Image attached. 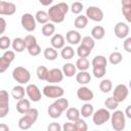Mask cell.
Listing matches in <instances>:
<instances>
[{"instance_id":"obj_57","label":"cell","mask_w":131,"mask_h":131,"mask_svg":"<svg viewBox=\"0 0 131 131\" xmlns=\"http://www.w3.org/2000/svg\"><path fill=\"white\" fill-rule=\"evenodd\" d=\"M0 131H9V127L5 124H0Z\"/></svg>"},{"instance_id":"obj_42","label":"cell","mask_w":131,"mask_h":131,"mask_svg":"<svg viewBox=\"0 0 131 131\" xmlns=\"http://www.w3.org/2000/svg\"><path fill=\"white\" fill-rule=\"evenodd\" d=\"M106 67H93V75L95 78H102L105 75Z\"/></svg>"},{"instance_id":"obj_38","label":"cell","mask_w":131,"mask_h":131,"mask_svg":"<svg viewBox=\"0 0 131 131\" xmlns=\"http://www.w3.org/2000/svg\"><path fill=\"white\" fill-rule=\"evenodd\" d=\"M80 42H81L82 45H84V46H86V47H88L90 49H93L94 46H95V41H94V39L91 36H85V37H83Z\"/></svg>"},{"instance_id":"obj_48","label":"cell","mask_w":131,"mask_h":131,"mask_svg":"<svg viewBox=\"0 0 131 131\" xmlns=\"http://www.w3.org/2000/svg\"><path fill=\"white\" fill-rule=\"evenodd\" d=\"M122 12L128 23L131 21V6H122Z\"/></svg>"},{"instance_id":"obj_15","label":"cell","mask_w":131,"mask_h":131,"mask_svg":"<svg viewBox=\"0 0 131 131\" xmlns=\"http://www.w3.org/2000/svg\"><path fill=\"white\" fill-rule=\"evenodd\" d=\"M51 46L55 49H61L64 46V37L61 34H55L50 40Z\"/></svg>"},{"instance_id":"obj_13","label":"cell","mask_w":131,"mask_h":131,"mask_svg":"<svg viewBox=\"0 0 131 131\" xmlns=\"http://www.w3.org/2000/svg\"><path fill=\"white\" fill-rule=\"evenodd\" d=\"M77 96L80 100L83 101H90L91 99H93V92L92 90H90V88L86 87V86H82L77 90Z\"/></svg>"},{"instance_id":"obj_7","label":"cell","mask_w":131,"mask_h":131,"mask_svg":"<svg viewBox=\"0 0 131 131\" xmlns=\"http://www.w3.org/2000/svg\"><path fill=\"white\" fill-rule=\"evenodd\" d=\"M23 28L28 32H33L36 29V19L31 13H25L20 19Z\"/></svg>"},{"instance_id":"obj_35","label":"cell","mask_w":131,"mask_h":131,"mask_svg":"<svg viewBox=\"0 0 131 131\" xmlns=\"http://www.w3.org/2000/svg\"><path fill=\"white\" fill-rule=\"evenodd\" d=\"M91 51H92V49H90V48L80 44L78 49H77V54L79 55V57H88L90 55Z\"/></svg>"},{"instance_id":"obj_50","label":"cell","mask_w":131,"mask_h":131,"mask_svg":"<svg viewBox=\"0 0 131 131\" xmlns=\"http://www.w3.org/2000/svg\"><path fill=\"white\" fill-rule=\"evenodd\" d=\"M47 129H48V131H60L61 130V127H60V125L58 124V123H51V124H49V126L47 127Z\"/></svg>"},{"instance_id":"obj_8","label":"cell","mask_w":131,"mask_h":131,"mask_svg":"<svg viewBox=\"0 0 131 131\" xmlns=\"http://www.w3.org/2000/svg\"><path fill=\"white\" fill-rule=\"evenodd\" d=\"M128 93H129V91H128L127 86L124 84H119L116 86V88L113 92V97L120 103V102H123L127 98Z\"/></svg>"},{"instance_id":"obj_10","label":"cell","mask_w":131,"mask_h":131,"mask_svg":"<svg viewBox=\"0 0 131 131\" xmlns=\"http://www.w3.org/2000/svg\"><path fill=\"white\" fill-rule=\"evenodd\" d=\"M26 93H27V95L29 96V98H30L32 101H34V102H37V101L41 100V97H42L41 91H40V89L37 87V85H35V84H30V85H28L27 88H26Z\"/></svg>"},{"instance_id":"obj_28","label":"cell","mask_w":131,"mask_h":131,"mask_svg":"<svg viewBox=\"0 0 131 131\" xmlns=\"http://www.w3.org/2000/svg\"><path fill=\"white\" fill-rule=\"evenodd\" d=\"M57 51L55 48L53 47H47L45 50H44V57L47 59V60H54L57 58Z\"/></svg>"},{"instance_id":"obj_54","label":"cell","mask_w":131,"mask_h":131,"mask_svg":"<svg viewBox=\"0 0 131 131\" xmlns=\"http://www.w3.org/2000/svg\"><path fill=\"white\" fill-rule=\"evenodd\" d=\"M8 112H9V106L0 107V118H5L8 115Z\"/></svg>"},{"instance_id":"obj_33","label":"cell","mask_w":131,"mask_h":131,"mask_svg":"<svg viewBox=\"0 0 131 131\" xmlns=\"http://www.w3.org/2000/svg\"><path fill=\"white\" fill-rule=\"evenodd\" d=\"M9 106V94L6 90H0V107Z\"/></svg>"},{"instance_id":"obj_24","label":"cell","mask_w":131,"mask_h":131,"mask_svg":"<svg viewBox=\"0 0 131 131\" xmlns=\"http://www.w3.org/2000/svg\"><path fill=\"white\" fill-rule=\"evenodd\" d=\"M35 19L36 21H38L39 24L41 25H44L46 23H48L49 20V16H48V13L44 10H38L35 14Z\"/></svg>"},{"instance_id":"obj_47","label":"cell","mask_w":131,"mask_h":131,"mask_svg":"<svg viewBox=\"0 0 131 131\" xmlns=\"http://www.w3.org/2000/svg\"><path fill=\"white\" fill-rule=\"evenodd\" d=\"M24 41H25V44H26V48H29V47H31V46H33L34 44L37 43V40H36V38L33 35L26 36L25 39H24Z\"/></svg>"},{"instance_id":"obj_32","label":"cell","mask_w":131,"mask_h":131,"mask_svg":"<svg viewBox=\"0 0 131 131\" xmlns=\"http://www.w3.org/2000/svg\"><path fill=\"white\" fill-rule=\"evenodd\" d=\"M93 105L90 103H85L84 105H82L81 111H80V115H82V117L84 118H88L93 114Z\"/></svg>"},{"instance_id":"obj_2","label":"cell","mask_w":131,"mask_h":131,"mask_svg":"<svg viewBox=\"0 0 131 131\" xmlns=\"http://www.w3.org/2000/svg\"><path fill=\"white\" fill-rule=\"evenodd\" d=\"M111 122H112V127L116 131H122L125 128L126 125V119H125V114L122 111H115L113 115H111Z\"/></svg>"},{"instance_id":"obj_34","label":"cell","mask_w":131,"mask_h":131,"mask_svg":"<svg viewBox=\"0 0 131 131\" xmlns=\"http://www.w3.org/2000/svg\"><path fill=\"white\" fill-rule=\"evenodd\" d=\"M122 59H123V56H122V54H121L120 52H118V51L112 52V53L110 54V56H108V60H110V62H111L112 64H118V63H120V62L122 61Z\"/></svg>"},{"instance_id":"obj_46","label":"cell","mask_w":131,"mask_h":131,"mask_svg":"<svg viewBox=\"0 0 131 131\" xmlns=\"http://www.w3.org/2000/svg\"><path fill=\"white\" fill-rule=\"evenodd\" d=\"M10 61H8L3 55L0 57V74L1 73H4L8 68H9V66H10Z\"/></svg>"},{"instance_id":"obj_41","label":"cell","mask_w":131,"mask_h":131,"mask_svg":"<svg viewBox=\"0 0 131 131\" xmlns=\"http://www.w3.org/2000/svg\"><path fill=\"white\" fill-rule=\"evenodd\" d=\"M47 72H48V70H47L46 67H44V66L38 67L37 68V72H36L38 79L42 80V81H45L46 80V76H47Z\"/></svg>"},{"instance_id":"obj_52","label":"cell","mask_w":131,"mask_h":131,"mask_svg":"<svg viewBox=\"0 0 131 131\" xmlns=\"http://www.w3.org/2000/svg\"><path fill=\"white\" fill-rule=\"evenodd\" d=\"M62 129L64 131H76L75 129V126H74V123H71V122H68V123H64Z\"/></svg>"},{"instance_id":"obj_3","label":"cell","mask_w":131,"mask_h":131,"mask_svg":"<svg viewBox=\"0 0 131 131\" xmlns=\"http://www.w3.org/2000/svg\"><path fill=\"white\" fill-rule=\"evenodd\" d=\"M12 78L19 84H27L31 80V74L26 68L16 67L12 71Z\"/></svg>"},{"instance_id":"obj_43","label":"cell","mask_w":131,"mask_h":131,"mask_svg":"<svg viewBox=\"0 0 131 131\" xmlns=\"http://www.w3.org/2000/svg\"><path fill=\"white\" fill-rule=\"evenodd\" d=\"M10 45H11V40L9 39V37H7V36L0 37V49L6 50L9 48Z\"/></svg>"},{"instance_id":"obj_39","label":"cell","mask_w":131,"mask_h":131,"mask_svg":"<svg viewBox=\"0 0 131 131\" xmlns=\"http://www.w3.org/2000/svg\"><path fill=\"white\" fill-rule=\"evenodd\" d=\"M74 126L76 131H86L88 129V126L86 124V122L82 119H77L76 121H74Z\"/></svg>"},{"instance_id":"obj_14","label":"cell","mask_w":131,"mask_h":131,"mask_svg":"<svg viewBox=\"0 0 131 131\" xmlns=\"http://www.w3.org/2000/svg\"><path fill=\"white\" fill-rule=\"evenodd\" d=\"M66 40L71 44V45H77L81 41V35L78 31L71 30L67 33L66 35Z\"/></svg>"},{"instance_id":"obj_6","label":"cell","mask_w":131,"mask_h":131,"mask_svg":"<svg viewBox=\"0 0 131 131\" xmlns=\"http://www.w3.org/2000/svg\"><path fill=\"white\" fill-rule=\"evenodd\" d=\"M86 16L93 21H101L103 19V11L97 6H89L86 9Z\"/></svg>"},{"instance_id":"obj_4","label":"cell","mask_w":131,"mask_h":131,"mask_svg":"<svg viewBox=\"0 0 131 131\" xmlns=\"http://www.w3.org/2000/svg\"><path fill=\"white\" fill-rule=\"evenodd\" d=\"M43 94L48 98H58L64 94V90L57 85H46L43 88Z\"/></svg>"},{"instance_id":"obj_51","label":"cell","mask_w":131,"mask_h":131,"mask_svg":"<svg viewBox=\"0 0 131 131\" xmlns=\"http://www.w3.org/2000/svg\"><path fill=\"white\" fill-rule=\"evenodd\" d=\"M123 46L127 52H131V38L130 37H126V40L124 41Z\"/></svg>"},{"instance_id":"obj_21","label":"cell","mask_w":131,"mask_h":131,"mask_svg":"<svg viewBox=\"0 0 131 131\" xmlns=\"http://www.w3.org/2000/svg\"><path fill=\"white\" fill-rule=\"evenodd\" d=\"M11 45H12L13 50L16 51V52H23V51L25 50V48H26L25 41H24V39H21V38H15V39L12 41Z\"/></svg>"},{"instance_id":"obj_9","label":"cell","mask_w":131,"mask_h":131,"mask_svg":"<svg viewBox=\"0 0 131 131\" xmlns=\"http://www.w3.org/2000/svg\"><path fill=\"white\" fill-rule=\"evenodd\" d=\"M63 80V74L62 71L59 69H51L47 72V76H46V80L47 82L51 83V84H55V83H59Z\"/></svg>"},{"instance_id":"obj_25","label":"cell","mask_w":131,"mask_h":131,"mask_svg":"<svg viewBox=\"0 0 131 131\" xmlns=\"http://www.w3.org/2000/svg\"><path fill=\"white\" fill-rule=\"evenodd\" d=\"M76 68L79 71H87L90 67V62L87 59V57H80L77 61H76Z\"/></svg>"},{"instance_id":"obj_53","label":"cell","mask_w":131,"mask_h":131,"mask_svg":"<svg viewBox=\"0 0 131 131\" xmlns=\"http://www.w3.org/2000/svg\"><path fill=\"white\" fill-rule=\"evenodd\" d=\"M6 30V20L0 16V35H2Z\"/></svg>"},{"instance_id":"obj_11","label":"cell","mask_w":131,"mask_h":131,"mask_svg":"<svg viewBox=\"0 0 131 131\" xmlns=\"http://www.w3.org/2000/svg\"><path fill=\"white\" fill-rule=\"evenodd\" d=\"M129 26L126 23L120 21L115 26V35L119 39H125L129 35Z\"/></svg>"},{"instance_id":"obj_12","label":"cell","mask_w":131,"mask_h":131,"mask_svg":"<svg viewBox=\"0 0 131 131\" xmlns=\"http://www.w3.org/2000/svg\"><path fill=\"white\" fill-rule=\"evenodd\" d=\"M16 11V6L14 3L1 1L0 2V15H12Z\"/></svg>"},{"instance_id":"obj_37","label":"cell","mask_w":131,"mask_h":131,"mask_svg":"<svg viewBox=\"0 0 131 131\" xmlns=\"http://www.w3.org/2000/svg\"><path fill=\"white\" fill-rule=\"evenodd\" d=\"M92 67H106V58L103 55H97L92 59Z\"/></svg>"},{"instance_id":"obj_49","label":"cell","mask_w":131,"mask_h":131,"mask_svg":"<svg viewBox=\"0 0 131 131\" xmlns=\"http://www.w3.org/2000/svg\"><path fill=\"white\" fill-rule=\"evenodd\" d=\"M3 56H4L8 61H10V62H12V61L14 60V58H15L14 51H12V50H6V51L4 52V54H3Z\"/></svg>"},{"instance_id":"obj_18","label":"cell","mask_w":131,"mask_h":131,"mask_svg":"<svg viewBox=\"0 0 131 131\" xmlns=\"http://www.w3.org/2000/svg\"><path fill=\"white\" fill-rule=\"evenodd\" d=\"M30 107H31V103H30L29 99H26V98L18 99V101L16 103V111L19 114H25Z\"/></svg>"},{"instance_id":"obj_27","label":"cell","mask_w":131,"mask_h":131,"mask_svg":"<svg viewBox=\"0 0 131 131\" xmlns=\"http://www.w3.org/2000/svg\"><path fill=\"white\" fill-rule=\"evenodd\" d=\"M55 31V27L52 23H46L43 25L42 27V34L45 36V37H50L53 35Z\"/></svg>"},{"instance_id":"obj_19","label":"cell","mask_w":131,"mask_h":131,"mask_svg":"<svg viewBox=\"0 0 131 131\" xmlns=\"http://www.w3.org/2000/svg\"><path fill=\"white\" fill-rule=\"evenodd\" d=\"M34 123H35V122H34L30 117H28V116L25 115L24 117H21V118L18 120V127H19L21 130H27V129L31 128Z\"/></svg>"},{"instance_id":"obj_29","label":"cell","mask_w":131,"mask_h":131,"mask_svg":"<svg viewBox=\"0 0 131 131\" xmlns=\"http://www.w3.org/2000/svg\"><path fill=\"white\" fill-rule=\"evenodd\" d=\"M53 104H54L61 113H63V112L69 107V101H68L67 98H60V97H58V98L53 102Z\"/></svg>"},{"instance_id":"obj_1","label":"cell","mask_w":131,"mask_h":131,"mask_svg":"<svg viewBox=\"0 0 131 131\" xmlns=\"http://www.w3.org/2000/svg\"><path fill=\"white\" fill-rule=\"evenodd\" d=\"M69 11V5L66 2H60L58 4H55L51 6L48 10V16L49 19L54 24L62 23L64 19V16L67 12Z\"/></svg>"},{"instance_id":"obj_20","label":"cell","mask_w":131,"mask_h":131,"mask_svg":"<svg viewBox=\"0 0 131 131\" xmlns=\"http://www.w3.org/2000/svg\"><path fill=\"white\" fill-rule=\"evenodd\" d=\"M76 70H77V68H76V66H74V63L68 62V63L63 64L61 71H62L63 76L71 78V77H73L74 75H76Z\"/></svg>"},{"instance_id":"obj_55","label":"cell","mask_w":131,"mask_h":131,"mask_svg":"<svg viewBox=\"0 0 131 131\" xmlns=\"http://www.w3.org/2000/svg\"><path fill=\"white\" fill-rule=\"evenodd\" d=\"M39 2H40L43 6H48V5H50V4L53 2V0H39Z\"/></svg>"},{"instance_id":"obj_26","label":"cell","mask_w":131,"mask_h":131,"mask_svg":"<svg viewBox=\"0 0 131 131\" xmlns=\"http://www.w3.org/2000/svg\"><path fill=\"white\" fill-rule=\"evenodd\" d=\"M88 24V18L86 15H78L76 18H75V21H74V25L77 29H84Z\"/></svg>"},{"instance_id":"obj_30","label":"cell","mask_w":131,"mask_h":131,"mask_svg":"<svg viewBox=\"0 0 131 131\" xmlns=\"http://www.w3.org/2000/svg\"><path fill=\"white\" fill-rule=\"evenodd\" d=\"M60 55L63 59H71L75 55V51L71 46H63L60 52Z\"/></svg>"},{"instance_id":"obj_44","label":"cell","mask_w":131,"mask_h":131,"mask_svg":"<svg viewBox=\"0 0 131 131\" xmlns=\"http://www.w3.org/2000/svg\"><path fill=\"white\" fill-rule=\"evenodd\" d=\"M27 49H28L29 54L32 55V56H37V55H39L40 52H41V47L38 45V43L34 44L33 46H31V47H29V48H27Z\"/></svg>"},{"instance_id":"obj_23","label":"cell","mask_w":131,"mask_h":131,"mask_svg":"<svg viewBox=\"0 0 131 131\" xmlns=\"http://www.w3.org/2000/svg\"><path fill=\"white\" fill-rule=\"evenodd\" d=\"M66 116L70 121L74 122V121H76L77 119L80 118V111L78 108H76V107H68Z\"/></svg>"},{"instance_id":"obj_45","label":"cell","mask_w":131,"mask_h":131,"mask_svg":"<svg viewBox=\"0 0 131 131\" xmlns=\"http://www.w3.org/2000/svg\"><path fill=\"white\" fill-rule=\"evenodd\" d=\"M71 10L74 14H79L82 10H83V4L80 2V1H76L72 4V7H71Z\"/></svg>"},{"instance_id":"obj_31","label":"cell","mask_w":131,"mask_h":131,"mask_svg":"<svg viewBox=\"0 0 131 131\" xmlns=\"http://www.w3.org/2000/svg\"><path fill=\"white\" fill-rule=\"evenodd\" d=\"M113 88V83L108 79H104L99 83V89L103 93H108Z\"/></svg>"},{"instance_id":"obj_17","label":"cell","mask_w":131,"mask_h":131,"mask_svg":"<svg viewBox=\"0 0 131 131\" xmlns=\"http://www.w3.org/2000/svg\"><path fill=\"white\" fill-rule=\"evenodd\" d=\"M105 36V30L101 26H95L91 30V37L94 40H101Z\"/></svg>"},{"instance_id":"obj_36","label":"cell","mask_w":131,"mask_h":131,"mask_svg":"<svg viewBox=\"0 0 131 131\" xmlns=\"http://www.w3.org/2000/svg\"><path fill=\"white\" fill-rule=\"evenodd\" d=\"M61 114H62V113H61L53 103H51V104L48 106V115H49L50 118H52V119H57V118L60 117Z\"/></svg>"},{"instance_id":"obj_16","label":"cell","mask_w":131,"mask_h":131,"mask_svg":"<svg viewBox=\"0 0 131 131\" xmlns=\"http://www.w3.org/2000/svg\"><path fill=\"white\" fill-rule=\"evenodd\" d=\"M76 81L81 85H86L91 81V76L86 71H80L76 75Z\"/></svg>"},{"instance_id":"obj_59","label":"cell","mask_w":131,"mask_h":131,"mask_svg":"<svg viewBox=\"0 0 131 131\" xmlns=\"http://www.w3.org/2000/svg\"><path fill=\"white\" fill-rule=\"evenodd\" d=\"M1 1H2V0H0V2H1Z\"/></svg>"},{"instance_id":"obj_22","label":"cell","mask_w":131,"mask_h":131,"mask_svg":"<svg viewBox=\"0 0 131 131\" xmlns=\"http://www.w3.org/2000/svg\"><path fill=\"white\" fill-rule=\"evenodd\" d=\"M11 95L14 99H17V100L20 98H24L25 97V88L21 85L14 86L11 90Z\"/></svg>"},{"instance_id":"obj_58","label":"cell","mask_w":131,"mask_h":131,"mask_svg":"<svg viewBox=\"0 0 131 131\" xmlns=\"http://www.w3.org/2000/svg\"><path fill=\"white\" fill-rule=\"evenodd\" d=\"M122 6H131V0H122Z\"/></svg>"},{"instance_id":"obj_56","label":"cell","mask_w":131,"mask_h":131,"mask_svg":"<svg viewBox=\"0 0 131 131\" xmlns=\"http://www.w3.org/2000/svg\"><path fill=\"white\" fill-rule=\"evenodd\" d=\"M125 115L128 117V118H131V105H128L126 107V112H125Z\"/></svg>"},{"instance_id":"obj_40","label":"cell","mask_w":131,"mask_h":131,"mask_svg":"<svg viewBox=\"0 0 131 131\" xmlns=\"http://www.w3.org/2000/svg\"><path fill=\"white\" fill-rule=\"evenodd\" d=\"M104 105L106 106V108L108 110H116L118 106H119V102L112 96V97H107L104 101Z\"/></svg>"},{"instance_id":"obj_5","label":"cell","mask_w":131,"mask_h":131,"mask_svg":"<svg viewBox=\"0 0 131 131\" xmlns=\"http://www.w3.org/2000/svg\"><path fill=\"white\" fill-rule=\"evenodd\" d=\"M93 117H92V120H93V123L96 125V126H100V125H103L104 123H106L110 118H111V114L110 112L106 110V108H99L97 110L94 114H92Z\"/></svg>"}]
</instances>
